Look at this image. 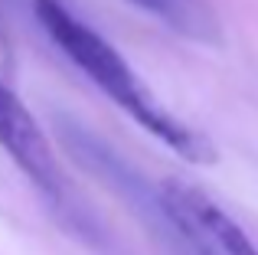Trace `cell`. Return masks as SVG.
Instances as JSON below:
<instances>
[{
	"mask_svg": "<svg viewBox=\"0 0 258 255\" xmlns=\"http://www.w3.org/2000/svg\"><path fill=\"white\" fill-rule=\"evenodd\" d=\"M36 10L39 26L46 30V36L118 105L121 111L134 118L147 134L167 144L173 154L186 157L189 164H216V147L203 138L200 131H193L189 124H183L180 118H173L157 98L151 95L144 82L138 79V72L127 66V59L108 43L105 36L85 26L82 20H76L66 10L59 0H36L33 4Z\"/></svg>",
	"mask_w": 258,
	"mask_h": 255,
	"instance_id": "1",
	"label": "cell"
},
{
	"mask_svg": "<svg viewBox=\"0 0 258 255\" xmlns=\"http://www.w3.org/2000/svg\"><path fill=\"white\" fill-rule=\"evenodd\" d=\"M160 197L189 255H258L242 226L219 203H213L200 186L170 177L160 183Z\"/></svg>",
	"mask_w": 258,
	"mask_h": 255,
	"instance_id": "3",
	"label": "cell"
},
{
	"mask_svg": "<svg viewBox=\"0 0 258 255\" xmlns=\"http://www.w3.org/2000/svg\"><path fill=\"white\" fill-rule=\"evenodd\" d=\"M56 128H59V138H62L66 151H69L95 180H101V183H105L127 210L138 213V216L144 219V226L157 239L170 242L173 252L189 255L186 242L180 239V229H176L170 210H167L164 197H160V186L154 190V186L147 183V180L141 177L118 151H111V147H108L98 134H92L88 128L69 121V118H59Z\"/></svg>",
	"mask_w": 258,
	"mask_h": 255,
	"instance_id": "2",
	"label": "cell"
},
{
	"mask_svg": "<svg viewBox=\"0 0 258 255\" xmlns=\"http://www.w3.org/2000/svg\"><path fill=\"white\" fill-rule=\"evenodd\" d=\"M0 147L10 154V160L46 197L52 200L62 197L66 183H62L49 138H46V131L39 128L36 118L30 115V108L17 98V92L4 82H0Z\"/></svg>",
	"mask_w": 258,
	"mask_h": 255,
	"instance_id": "4",
	"label": "cell"
},
{
	"mask_svg": "<svg viewBox=\"0 0 258 255\" xmlns=\"http://www.w3.org/2000/svg\"><path fill=\"white\" fill-rule=\"evenodd\" d=\"M134 7L147 10L151 17L164 20L170 30H176L180 36H189L196 43H219L222 30L216 13L206 7V0H131Z\"/></svg>",
	"mask_w": 258,
	"mask_h": 255,
	"instance_id": "5",
	"label": "cell"
}]
</instances>
